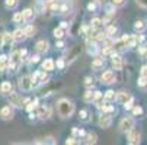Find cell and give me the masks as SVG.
Here are the masks:
<instances>
[{
    "label": "cell",
    "mask_w": 147,
    "mask_h": 145,
    "mask_svg": "<svg viewBox=\"0 0 147 145\" xmlns=\"http://www.w3.org/2000/svg\"><path fill=\"white\" fill-rule=\"evenodd\" d=\"M57 110H58V115L63 119H69L74 113V105L69 99H60L57 102Z\"/></svg>",
    "instance_id": "1"
},
{
    "label": "cell",
    "mask_w": 147,
    "mask_h": 145,
    "mask_svg": "<svg viewBox=\"0 0 147 145\" xmlns=\"http://www.w3.org/2000/svg\"><path fill=\"white\" fill-rule=\"evenodd\" d=\"M47 73H48V71H45V70H38V71H35V73L31 76L32 87H36V86H39V84H45V83H48L50 76H48Z\"/></svg>",
    "instance_id": "2"
},
{
    "label": "cell",
    "mask_w": 147,
    "mask_h": 145,
    "mask_svg": "<svg viewBox=\"0 0 147 145\" xmlns=\"http://www.w3.org/2000/svg\"><path fill=\"white\" fill-rule=\"evenodd\" d=\"M118 128H119V131H121L122 134H127L131 128H134V119H133V118H130V116L122 118V119L119 120Z\"/></svg>",
    "instance_id": "3"
},
{
    "label": "cell",
    "mask_w": 147,
    "mask_h": 145,
    "mask_svg": "<svg viewBox=\"0 0 147 145\" xmlns=\"http://www.w3.org/2000/svg\"><path fill=\"white\" fill-rule=\"evenodd\" d=\"M9 105H12L13 108H24L25 106V99L20 96V94H18V93H12V94H9Z\"/></svg>",
    "instance_id": "4"
},
{
    "label": "cell",
    "mask_w": 147,
    "mask_h": 145,
    "mask_svg": "<svg viewBox=\"0 0 147 145\" xmlns=\"http://www.w3.org/2000/svg\"><path fill=\"white\" fill-rule=\"evenodd\" d=\"M20 63H22V57H20L19 51H15V52H12V55H10V59H9V68H10L12 71H16V70L19 68Z\"/></svg>",
    "instance_id": "5"
},
{
    "label": "cell",
    "mask_w": 147,
    "mask_h": 145,
    "mask_svg": "<svg viewBox=\"0 0 147 145\" xmlns=\"http://www.w3.org/2000/svg\"><path fill=\"white\" fill-rule=\"evenodd\" d=\"M18 86H19L20 90H24V92H29V90H32L31 76H24V77H20V78H19V83H18Z\"/></svg>",
    "instance_id": "6"
},
{
    "label": "cell",
    "mask_w": 147,
    "mask_h": 145,
    "mask_svg": "<svg viewBox=\"0 0 147 145\" xmlns=\"http://www.w3.org/2000/svg\"><path fill=\"white\" fill-rule=\"evenodd\" d=\"M36 108H38L36 116H38L39 119L47 120V119H50V118H51V108H50V106L42 105V106H36Z\"/></svg>",
    "instance_id": "7"
},
{
    "label": "cell",
    "mask_w": 147,
    "mask_h": 145,
    "mask_svg": "<svg viewBox=\"0 0 147 145\" xmlns=\"http://www.w3.org/2000/svg\"><path fill=\"white\" fill-rule=\"evenodd\" d=\"M112 125V118L109 113H102L99 116V126L103 128V129H108L109 126Z\"/></svg>",
    "instance_id": "8"
},
{
    "label": "cell",
    "mask_w": 147,
    "mask_h": 145,
    "mask_svg": "<svg viewBox=\"0 0 147 145\" xmlns=\"http://www.w3.org/2000/svg\"><path fill=\"white\" fill-rule=\"evenodd\" d=\"M127 138H128V144H131V145L140 144V132L137 129H134V128H131L127 132Z\"/></svg>",
    "instance_id": "9"
},
{
    "label": "cell",
    "mask_w": 147,
    "mask_h": 145,
    "mask_svg": "<svg viewBox=\"0 0 147 145\" xmlns=\"http://www.w3.org/2000/svg\"><path fill=\"white\" fill-rule=\"evenodd\" d=\"M117 77H115V73L112 70H108V71H103V74L100 76V81L103 84H111V83H115Z\"/></svg>",
    "instance_id": "10"
},
{
    "label": "cell",
    "mask_w": 147,
    "mask_h": 145,
    "mask_svg": "<svg viewBox=\"0 0 147 145\" xmlns=\"http://www.w3.org/2000/svg\"><path fill=\"white\" fill-rule=\"evenodd\" d=\"M111 58H112V65H114V68H115V70H122V67H124V59H122V57L115 52V54L111 55Z\"/></svg>",
    "instance_id": "11"
},
{
    "label": "cell",
    "mask_w": 147,
    "mask_h": 145,
    "mask_svg": "<svg viewBox=\"0 0 147 145\" xmlns=\"http://www.w3.org/2000/svg\"><path fill=\"white\" fill-rule=\"evenodd\" d=\"M80 52H82V47H80V45L74 47V48L69 52V55H67V63H69V64H70V63H73V61L80 55Z\"/></svg>",
    "instance_id": "12"
},
{
    "label": "cell",
    "mask_w": 147,
    "mask_h": 145,
    "mask_svg": "<svg viewBox=\"0 0 147 145\" xmlns=\"http://www.w3.org/2000/svg\"><path fill=\"white\" fill-rule=\"evenodd\" d=\"M0 118H2L3 120H10L13 118V110L10 109V106L2 108V110H0Z\"/></svg>",
    "instance_id": "13"
},
{
    "label": "cell",
    "mask_w": 147,
    "mask_h": 145,
    "mask_svg": "<svg viewBox=\"0 0 147 145\" xmlns=\"http://www.w3.org/2000/svg\"><path fill=\"white\" fill-rule=\"evenodd\" d=\"M48 47H50V44H48V41H45V39H41V41H38V42L35 44V49L38 51V52H47L48 51Z\"/></svg>",
    "instance_id": "14"
},
{
    "label": "cell",
    "mask_w": 147,
    "mask_h": 145,
    "mask_svg": "<svg viewBox=\"0 0 147 145\" xmlns=\"http://www.w3.org/2000/svg\"><path fill=\"white\" fill-rule=\"evenodd\" d=\"M12 35H13V41H15V42H22V41L26 39V35H25L24 29H20V28H18Z\"/></svg>",
    "instance_id": "15"
},
{
    "label": "cell",
    "mask_w": 147,
    "mask_h": 145,
    "mask_svg": "<svg viewBox=\"0 0 147 145\" xmlns=\"http://www.w3.org/2000/svg\"><path fill=\"white\" fill-rule=\"evenodd\" d=\"M131 99V96H130V93H127V92H124V90H121V92H118L117 93V96H115V100H118L121 105H124L127 100H130Z\"/></svg>",
    "instance_id": "16"
},
{
    "label": "cell",
    "mask_w": 147,
    "mask_h": 145,
    "mask_svg": "<svg viewBox=\"0 0 147 145\" xmlns=\"http://www.w3.org/2000/svg\"><path fill=\"white\" fill-rule=\"evenodd\" d=\"M22 15H24L25 22H32V20L35 19V10H34V9H31V7L25 9V10L22 12Z\"/></svg>",
    "instance_id": "17"
},
{
    "label": "cell",
    "mask_w": 147,
    "mask_h": 145,
    "mask_svg": "<svg viewBox=\"0 0 147 145\" xmlns=\"http://www.w3.org/2000/svg\"><path fill=\"white\" fill-rule=\"evenodd\" d=\"M103 65H105L103 57H96V58L92 61V68H93V70H102Z\"/></svg>",
    "instance_id": "18"
},
{
    "label": "cell",
    "mask_w": 147,
    "mask_h": 145,
    "mask_svg": "<svg viewBox=\"0 0 147 145\" xmlns=\"http://www.w3.org/2000/svg\"><path fill=\"white\" fill-rule=\"evenodd\" d=\"M12 84H10V81H3L2 83V86H0V93H2V94H10L12 93Z\"/></svg>",
    "instance_id": "19"
},
{
    "label": "cell",
    "mask_w": 147,
    "mask_h": 145,
    "mask_svg": "<svg viewBox=\"0 0 147 145\" xmlns=\"http://www.w3.org/2000/svg\"><path fill=\"white\" fill-rule=\"evenodd\" d=\"M6 70H9V58L7 55H2L0 57V73H5Z\"/></svg>",
    "instance_id": "20"
},
{
    "label": "cell",
    "mask_w": 147,
    "mask_h": 145,
    "mask_svg": "<svg viewBox=\"0 0 147 145\" xmlns=\"http://www.w3.org/2000/svg\"><path fill=\"white\" fill-rule=\"evenodd\" d=\"M13 42H15V41H13V35L12 33H9V32L3 33V47L9 48V47H12Z\"/></svg>",
    "instance_id": "21"
},
{
    "label": "cell",
    "mask_w": 147,
    "mask_h": 145,
    "mask_svg": "<svg viewBox=\"0 0 147 145\" xmlns=\"http://www.w3.org/2000/svg\"><path fill=\"white\" fill-rule=\"evenodd\" d=\"M79 119H80V122H83V123L90 122V113H89V110H86V109L80 110V112H79Z\"/></svg>",
    "instance_id": "22"
},
{
    "label": "cell",
    "mask_w": 147,
    "mask_h": 145,
    "mask_svg": "<svg viewBox=\"0 0 147 145\" xmlns=\"http://www.w3.org/2000/svg\"><path fill=\"white\" fill-rule=\"evenodd\" d=\"M54 67H55V63H54L53 59L47 58L45 61H42V70H45V71H53Z\"/></svg>",
    "instance_id": "23"
},
{
    "label": "cell",
    "mask_w": 147,
    "mask_h": 145,
    "mask_svg": "<svg viewBox=\"0 0 147 145\" xmlns=\"http://www.w3.org/2000/svg\"><path fill=\"white\" fill-rule=\"evenodd\" d=\"M98 142V135L96 134H85V144H96Z\"/></svg>",
    "instance_id": "24"
},
{
    "label": "cell",
    "mask_w": 147,
    "mask_h": 145,
    "mask_svg": "<svg viewBox=\"0 0 147 145\" xmlns=\"http://www.w3.org/2000/svg\"><path fill=\"white\" fill-rule=\"evenodd\" d=\"M25 103H26V106H25V109H26V112H34V109H36V106H38V102L36 100H29V99H25Z\"/></svg>",
    "instance_id": "25"
},
{
    "label": "cell",
    "mask_w": 147,
    "mask_h": 145,
    "mask_svg": "<svg viewBox=\"0 0 147 145\" xmlns=\"http://www.w3.org/2000/svg\"><path fill=\"white\" fill-rule=\"evenodd\" d=\"M88 52H89L90 55H96V54L99 52V48H98V45H96L95 41H93L92 44H90V42H88Z\"/></svg>",
    "instance_id": "26"
},
{
    "label": "cell",
    "mask_w": 147,
    "mask_h": 145,
    "mask_svg": "<svg viewBox=\"0 0 147 145\" xmlns=\"http://www.w3.org/2000/svg\"><path fill=\"white\" fill-rule=\"evenodd\" d=\"M24 32H25L26 38H29V36H34V35H35L36 28H35L34 25H28V26H25V28H24Z\"/></svg>",
    "instance_id": "27"
},
{
    "label": "cell",
    "mask_w": 147,
    "mask_h": 145,
    "mask_svg": "<svg viewBox=\"0 0 147 145\" xmlns=\"http://www.w3.org/2000/svg\"><path fill=\"white\" fill-rule=\"evenodd\" d=\"M137 84H138V87H140L141 90H147V77H146V76H140Z\"/></svg>",
    "instance_id": "28"
},
{
    "label": "cell",
    "mask_w": 147,
    "mask_h": 145,
    "mask_svg": "<svg viewBox=\"0 0 147 145\" xmlns=\"http://www.w3.org/2000/svg\"><path fill=\"white\" fill-rule=\"evenodd\" d=\"M102 25H103V22H102V19H99V17H93L92 22H90V26L93 29H100Z\"/></svg>",
    "instance_id": "29"
},
{
    "label": "cell",
    "mask_w": 147,
    "mask_h": 145,
    "mask_svg": "<svg viewBox=\"0 0 147 145\" xmlns=\"http://www.w3.org/2000/svg\"><path fill=\"white\" fill-rule=\"evenodd\" d=\"M98 108L102 110V113H112V112H115V108L111 106V105H99Z\"/></svg>",
    "instance_id": "30"
},
{
    "label": "cell",
    "mask_w": 147,
    "mask_h": 145,
    "mask_svg": "<svg viewBox=\"0 0 147 145\" xmlns=\"http://www.w3.org/2000/svg\"><path fill=\"white\" fill-rule=\"evenodd\" d=\"M18 5H19L18 0H5V6H6V9L13 10V9H16V7H18Z\"/></svg>",
    "instance_id": "31"
},
{
    "label": "cell",
    "mask_w": 147,
    "mask_h": 145,
    "mask_svg": "<svg viewBox=\"0 0 147 145\" xmlns=\"http://www.w3.org/2000/svg\"><path fill=\"white\" fill-rule=\"evenodd\" d=\"M102 100H103V93L99 92V90H96L95 92V96H93V103H96V105L99 106L100 103H102Z\"/></svg>",
    "instance_id": "32"
},
{
    "label": "cell",
    "mask_w": 147,
    "mask_h": 145,
    "mask_svg": "<svg viewBox=\"0 0 147 145\" xmlns=\"http://www.w3.org/2000/svg\"><path fill=\"white\" fill-rule=\"evenodd\" d=\"M115 96H117V93L114 90H108V92H105L103 99L107 100V102H112V100H115Z\"/></svg>",
    "instance_id": "33"
},
{
    "label": "cell",
    "mask_w": 147,
    "mask_h": 145,
    "mask_svg": "<svg viewBox=\"0 0 147 145\" xmlns=\"http://www.w3.org/2000/svg\"><path fill=\"white\" fill-rule=\"evenodd\" d=\"M146 28V23L143 22V20H136L134 22V31L136 32H143Z\"/></svg>",
    "instance_id": "34"
},
{
    "label": "cell",
    "mask_w": 147,
    "mask_h": 145,
    "mask_svg": "<svg viewBox=\"0 0 147 145\" xmlns=\"http://www.w3.org/2000/svg\"><path fill=\"white\" fill-rule=\"evenodd\" d=\"M13 22H15V23H22V22H25L22 12H16V13L13 15Z\"/></svg>",
    "instance_id": "35"
},
{
    "label": "cell",
    "mask_w": 147,
    "mask_h": 145,
    "mask_svg": "<svg viewBox=\"0 0 147 145\" xmlns=\"http://www.w3.org/2000/svg\"><path fill=\"white\" fill-rule=\"evenodd\" d=\"M93 96H95V92H92V90H88L86 93H85V102H88V103H93Z\"/></svg>",
    "instance_id": "36"
},
{
    "label": "cell",
    "mask_w": 147,
    "mask_h": 145,
    "mask_svg": "<svg viewBox=\"0 0 147 145\" xmlns=\"http://www.w3.org/2000/svg\"><path fill=\"white\" fill-rule=\"evenodd\" d=\"M53 35H54L55 38H58V39H60V38H63V36H64V29L58 26V28H55V29L53 31Z\"/></svg>",
    "instance_id": "37"
},
{
    "label": "cell",
    "mask_w": 147,
    "mask_h": 145,
    "mask_svg": "<svg viewBox=\"0 0 147 145\" xmlns=\"http://www.w3.org/2000/svg\"><path fill=\"white\" fill-rule=\"evenodd\" d=\"M105 33H107V36H109V38H112L115 33H117V28L114 26V25H109L108 28H107V32H105Z\"/></svg>",
    "instance_id": "38"
},
{
    "label": "cell",
    "mask_w": 147,
    "mask_h": 145,
    "mask_svg": "<svg viewBox=\"0 0 147 145\" xmlns=\"http://www.w3.org/2000/svg\"><path fill=\"white\" fill-rule=\"evenodd\" d=\"M133 106H134V99H133V97L124 103V109H125V110H131V109H133Z\"/></svg>",
    "instance_id": "39"
},
{
    "label": "cell",
    "mask_w": 147,
    "mask_h": 145,
    "mask_svg": "<svg viewBox=\"0 0 147 145\" xmlns=\"http://www.w3.org/2000/svg\"><path fill=\"white\" fill-rule=\"evenodd\" d=\"M93 81H95V78L93 77H90V76H88V77H85V86L89 89V87H92L93 86Z\"/></svg>",
    "instance_id": "40"
},
{
    "label": "cell",
    "mask_w": 147,
    "mask_h": 145,
    "mask_svg": "<svg viewBox=\"0 0 147 145\" xmlns=\"http://www.w3.org/2000/svg\"><path fill=\"white\" fill-rule=\"evenodd\" d=\"M133 115L134 116H140V115H143V108L141 106H133Z\"/></svg>",
    "instance_id": "41"
},
{
    "label": "cell",
    "mask_w": 147,
    "mask_h": 145,
    "mask_svg": "<svg viewBox=\"0 0 147 145\" xmlns=\"http://www.w3.org/2000/svg\"><path fill=\"white\" fill-rule=\"evenodd\" d=\"M124 5H125V0H112V6L115 7H121Z\"/></svg>",
    "instance_id": "42"
},
{
    "label": "cell",
    "mask_w": 147,
    "mask_h": 145,
    "mask_svg": "<svg viewBox=\"0 0 147 145\" xmlns=\"http://www.w3.org/2000/svg\"><path fill=\"white\" fill-rule=\"evenodd\" d=\"M71 131H73V134H74V135H79V136H85V134H86L83 129H77V128H73Z\"/></svg>",
    "instance_id": "43"
},
{
    "label": "cell",
    "mask_w": 147,
    "mask_h": 145,
    "mask_svg": "<svg viewBox=\"0 0 147 145\" xmlns=\"http://www.w3.org/2000/svg\"><path fill=\"white\" fill-rule=\"evenodd\" d=\"M138 52H140L141 57H147V47H144V45L140 47V48H138Z\"/></svg>",
    "instance_id": "44"
},
{
    "label": "cell",
    "mask_w": 147,
    "mask_h": 145,
    "mask_svg": "<svg viewBox=\"0 0 147 145\" xmlns=\"http://www.w3.org/2000/svg\"><path fill=\"white\" fill-rule=\"evenodd\" d=\"M136 36H137V42H138V44H143L144 41H146V36H144V35H141L140 32H138V35H136Z\"/></svg>",
    "instance_id": "45"
},
{
    "label": "cell",
    "mask_w": 147,
    "mask_h": 145,
    "mask_svg": "<svg viewBox=\"0 0 147 145\" xmlns=\"http://www.w3.org/2000/svg\"><path fill=\"white\" fill-rule=\"evenodd\" d=\"M29 63H31V64H36V63H39V55H34V57H31Z\"/></svg>",
    "instance_id": "46"
},
{
    "label": "cell",
    "mask_w": 147,
    "mask_h": 145,
    "mask_svg": "<svg viewBox=\"0 0 147 145\" xmlns=\"http://www.w3.org/2000/svg\"><path fill=\"white\" fill-rule=\"evenodd\" d=\"M55 65H57V68H60V70H61V68H64V65H66V63H64V59H58Z\"/></svg>",
    "instance_id": "47"
},
{
    "label": "cell",
    "mask_w": 147,
    "mask_h": 145,
    "mask_svg": "<svg viewBox=\"0 0 147 145\" xmlns=\"http://www.w3.org/2000/svg\"><path fill=\"white\" fill-rule=\"evenodd\" d=\"M88 10H89V12H95V10H96V5L90 2V3L88 5Z\"/></svg>",
    "instance_id": "48"
},
{
    "label": "cell",
    "mask_w": 147,
    "mask_h": 145,
    "mask_svg": "<svg viewBox=\"0 0 147 145\" xmlns=\"http://www.w3.org/2000/svg\"><path fill=\"white\" fill-rule=\"evenodd\" d=\"M76 142H77V141H76V138H74V136H70V138H67V139H66V144H67V145H69V144L71 145V144H76Z\"/></svg>",
    "instance_id": "49"
},
{
    "label": "cell",
    "mask_w": 147,
    "mask_h": 145,
    "mask_svg": "<svg viewBox=\"0 0 147 145\" xmlns=\"http://www.w3.org/2000/svg\"><path fill=\"white\" fill-rule=\"evenodd\" d=\"M140 76H146L147 77V65H143L140 70Z\"/></svg>",
    "instance_id": "50"
},
{
    "label": "cell",
    "mask_w": 147,
    "mask_h": 145,
    "mask_svg": "<svg viewBox=\"0 0 147 145\" xmlns=\"http://www.w3.org/2000/svg\"><path fill=\"white\" fill-rule=\"evenodd\" d=\"M137 3H138L141 7H147V0H137Z\"/></svg>",
    "instance_id": "51"
},
{
    "label": "cell",
    "mask_w": 147,
    "mask_h": 145,
    "mask_svg": "<svg viewBox=\"0 0 147 145\" xmlns=\"http://www.w3.org/2000/svg\"><path fill=\"white\" fill-rule=\"evenodd\" d=\"M60 28H63V29H69V22H61V25H60Z\"/></svg>",
    "instance_id": "52"
},
{
    "label": "cell",
    "mask_w": 147,
    "mask_h": 145,
    "mask_svg": "<svg viewBox=\"0 0 147 145\" xmlns=\"http://www.w3.org/2000/svg\"><path fill=\"white\" fill-rule=\"evenodd\" d=\"M57 48H64V42H63V41H58V42H57Z\"/></svg>",
    "instance_id": "53"
},
{
    "label": "cell",
    "mask_w": 147,
    "mask_h": 145,
    "mask_svg": "<svg viewBox=\"0 0 147 145\" xmlns=\"http://www.w3.org/2000/svg\"><path fill=\"white\" fill-rule=\"evenodd\" d=\"M19 54H20V57L24 58V57H25V55L28 54V51H26V49H22V51H19Z\"/></svg>",
    "instance_id": "54"
},
{
    "label": "cell",
    "mask_w": 147,
    "mask_h": 145,
    "mask_svg": "<svg viewBox=\"0 0 147 145\" xmlns=\"http://www.w3.org/2000/svg\"><path fill=\"white\" fill-rule=\"evenodd\" d=\"M0 48H3V33H0Z\"/></svg>",
    "instance_id": "55"
},
{
    "label": "cell",
    "mask_w": 147,
    "mask_h": 145,
    "mask_svg": "<svg viewBox=\"0 0 147 145\" xmlns=\"http://www.w3.org/2000/svg\"><path fill=\"white\" fill-rule=\"evenodd\" d=\"M93 2H96V3H103L105 0H93Z\"/></svg>",
    "instance_id": "56"
}]
</instances>
